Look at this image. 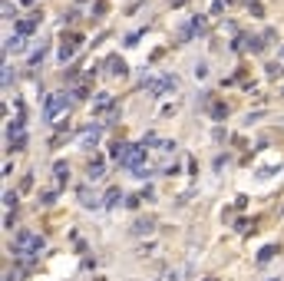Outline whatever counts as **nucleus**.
<instances>
[{
  "label": "nucleus",
  "mask_w": 284,
  "mask_h": 281,
  "mask_svg": "<svg viewBox=\"0 0 284 281\" xmlns=\"http://www.w3.org/2000/svg\"><path fill=\"white\" fill-rule=\"evenodd\" d=\"M14 252L23 255V258H30V255H40V252H43V238L37 235V232H17Z\"/></svg>",
  "instance_id": "f257e3e1"
},
{
  "label": "nucleus",
  "mask_w": 284,
  "mask_h": 281,
  "mask_svg": "<svg viewBox=\"0 0 284 281\" xmlns=\"http://www.w3.org/2000/svg\"><path fill=\"white\" fill-rule=\"evenodd\" d=\"M3 205H7V209H14V205H17V195H14V192H7V195H3Z\"/></svg>",
  "instance_id": "2eb2a0df"
},
{
  "label": "nucleus",
  "mask_w": 284,
  "mask_h": 281,
  "mask_svg": "<svg viewBox=\"0 0 284 281\" xmlns=\"http://www.w3.org/2000/svg\"><path fill=\"white\" fill-rule=\"evenodd\" d=\"M109 106H112V99H109V93H103V96L96 99V106H93V109H96V112H103V109H109Z\"/></svg>",
  "instance_id": "9d476101"
},
{
  "label": "nucleus",
  "mask_w": 284,
  "mask_h": 281,
  "mask_svg": "<svg viewBox=\"0 0 284 281\" xmlns=\"http://www.w3.org/2000/svg\"><path fill=\"white\" fill-rule=\"evenodd\" d=\"M7 50H23V40H20V33H17V37H10V40H7Z\"/></svg>",
  "instance_id": "f8f14e48"
},
{
  "label": "nucleus",
  "mask_w": 284,
  "mask_h": 281,
  "mask_svg": "<svg viewBox=\"0 0 284 281\" xmlns=\"http://www.w3.org/2000/svg\"><path fill=\"white\" fill-rule=\"evenodd\" d=\"M63 106H66V96H63V93H50V96H46V103H43V116L53 123Z\"/></svg>",
  "instance_id": "f03ea898"
},
{
  "label": "nucleus",
  "mask_w": 284,
  "mask_h": 281,
  "mask_svg": "<svg viewBox=\"0 0 284 281\" xmlns=\"http://www.w3.org/2000/svg\"><path fill=\"white\" fill-rule=\"evenodd\" d=\"M33 27H37V20H20V23H17V33L27 37V33H33Z\"/></svg>",
  "instance_id": "0eeeda50"
},
{
  "label": "nucleus",
  "mask_w": 284,
  "mask_h": 281,
  "mask_svg": "<svg viewBox=\"0 0 284 281\" xmlns=\"http://www.w3.org/2000/svg\"><path fill=\"white\" fill-rule=\"evenodd\" d=\"M129 152H132V146H129V142H116V146H112V159H116L119 166L129 162Z\"/></svg>",
  "instance_id": "7ed1b4c3"
},
{
  "label": "nucleus",
  "mask_w": 284,
  "mask_h": 281,
  "mask_svg": "<svg viewBox=\"0 0 284 281\" xmlns=\"http://www.w3.org/2000/svg\"><path fill=\"white\" fill-rule=\"evenodd\" d=\"M109 73H112V76H122V73H126V63L112 56V60H109Z\"/></svg>",
  "instance_id": "1a4fd4ad"
},
{
  "label": "nucleus",
  "mask_w": 284,
  "mask_h": 281,
  "mask_svg": "<svg viewBox=\"0 0 284 281\" xmlns=\"http://www.w3.org/2000/svg\"><path fill=\"white\" fill-rule=\"evenodd\" d=\"M142 155H146V146H132V152H129V162H126V166L139 169V166H142Z\"/></svg>",
  "instance_id": "39448f33"
},
{
  "label": "nucleus",
  "mask_w": 284,
  "mask_h": 281,
  "mask_svg": "<svg viewBox=\"0 0 284 281\" xmlns=\"http://www.w3.org/2000/svg\"><path fill=\"white\" fill-rule=\"evenodd\" d=\"M119 202V189H109L106 192V205H116Z\"/></svg>",
  "instance_id": "ddd939ff"
},
{
  "label": "nucleus",
  "mask_w": 284,
  "mask_h": 281,
  "mask_svg": "<svg viewBox=\"0 0 284 281\" xmlns=\"http://www.w3.org/2000/svg\"><path fill=\"white\" fill-rule=\"evenodd\" d=\"M281 56H284V46H281Z\"/></svg>",
  "instance_id": "dca6fc26"
},
{
  "label": "nucleus",
  "mask_w": 284,
  "mask_h": 281,
  "mask_svg": "<svg viewBox=\"0 0 284 281\" xmlns=\"http://www.w3.org/2000/svg\"><path fill=\"white\" fill-rule=\"evenodd\" d=\"M99 132H103L99 126H89L86 132H83V146H96V139H99Z\"/></svg>",
  "instance_id": "423d86ee"
},
{
  "label": "nucleus",
  "mask_w": 284,
  "mask_h": 281,
  "mask_svg": "<svg viewBox=\"0 0 284 281\" xmlns=\"http://www.w3.org/2000/svg\"><path fill=\"white\" fill-rule=\"evenodd\" d=\"M89 179H93V182H96V179H103V162H99V159L89 166Z\"/></svg>",
  "instance_id": "9b49d317"
},
{
  "label": "nucleus",
  "mask_w": 284,
  "mask_h": 281,
  "mask_svg": "<svg viewBox=\"0 0 284 281\" xmlns=\"http://www.w3.org/2000/svg\"><path fill=\"white\" fill-rule=\"evenodd\" d=\"M7 132H10V139H14V136H23V116H17L14 123H10V129H7Z\"/></svg>",
  "instance_id": "6e6552de"
},
{
  "label": "nucleus",
  "mask_w": 284,
  "mask_h": 281,
  "mask_svg": "<svg viewBox=\"0 0 284 281\" xmlns=\"http://www.w3.org/2000/svg\"><path fill=\"white\" fill-rule=\"evenodd\" d=\"M73 50H76L73 43H63V50H60V56H63V60H69V56H73Z\"/></svg>",
  "instance_id": "4468645a"
},
{
  "label": "nucleus",
  "mask_w": 284,
  "mask_h": 281,
  "mask_svg": "<svg viewBox=\"0 0 284 281\" xmlns=\"http://www.w3.org/2000/svg\"><path fill=\"white\" fill-rule=\"evenodd\" d=\"M23 3H30V0H23Z\"/></svg>",
  "instance_id": "f3484780"
},
{
  "label": "nucleus",
  "mask_w": 284,
  "mask_h": 281,
  "mask_svg": "<svg viewBox=\"0 0 284 281\" xmlns=\"http://www.w3.org/2000/svg\"><path fill=\"white\" fill-rule=\"evenodd\" d=\"M165 89H175V80H169V76H165V80H149V93L159 96V93H165Z\"/></svg>",
  "instance_id": "20e7f679"
}]
</instances>
